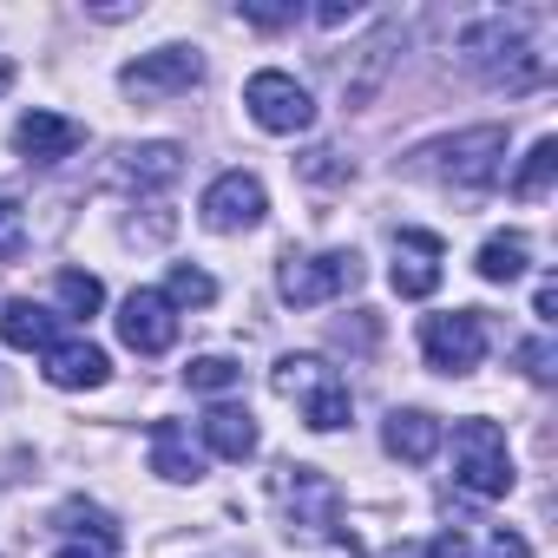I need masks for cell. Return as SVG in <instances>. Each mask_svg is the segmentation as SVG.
<instances>
[{"mask_svg":"<svg viewBox=\"0 0 558 558\" xmlns=\"http://www.w3.org/2000/svg\"><path fill=\"white\" fill-rule=\"evenodd\" d=\"M460 60L473 66V80L480 86H493V93H532L538 80H545V53L532 47V34H525V21H506V14H486V21H473L466 34H460Z\"/></svg>","mask_w":558,"mask_h":558,"instance_id":"obj_1","label":"cell"},{"mask_svg":"<svg viewBox=\"0 0 558 558\" xmlns=\"http://www.w3.org/2000/svg\"><path fill=\"white\" fill-rule=\"evenodd\" d=\"M414 171H427V178L473 197V191L499 184V171H506V125H466L453 138H434V145L414 151Z\"/></svg>","mask_w":558,"mask_h":558,"instance_id":"obj_2","label":"cell"},{"mask_svg":"<svg viewBox=\"0 0 558 558\" xmlns=\"http://www.w3.org/2000/svg\"><path fill=\"white\" fill-rule=\"evenodd\" d=\"M269 388L283 395V401H296V408H303V427H316V434H336V427H349V414H355L349 381H342L323 355H283V362L269 368Z\"/></svg>","mask_w":558,"mask_h":558,"instance_id":"obj_3","label":"cell"},{"mask_svg":"<svg viewBox=\"0 0 558 558\" xmlns=\"http://www.w3.org/2000/svg\"><path fill=\"white\" fill-rule=\"evenodd\" d=\"M453 480L473 493V499H506L512 493V447L493 421H460L453 427Z\"/></svg>","mask_w":558,"mask_h":558,"instance_id":"obj_4","label":"cell"},{"mask_svg":"<svg viewBox=\"0 0 558 558\" xmlns=\"http://www.w3.org/2000/svg\"><path fill=\"white\" fill-rule=\"evenodd\" d=\"M355 283H362V256L355 250H316V256H290L276 269V290H283L290 310H323Z\"/></svg>","mask_w":558,"mask_h":558,"instance_id":"obj_5","label":"cell"},{"mask_svg":"<svg viewBox=\"0 0 558 558\" xmlns=\"http://www.w3.org/2000/svg\"><path fill=\"white\" fill-rule=\"evenodd\" d=\"M243 106H250V119H256L263 132H276V138H296V132H310V125H316V99H310V86H303V80H290V73H276V66L250 73Z\"/></svg>","mask_w":558,"mask_h":558,"instance_id":"obj_6","label":"cell"},{"mask_svg":"<svg viewBox=\"0 0 558 558\" xmlns=\"http://www.w3.org/2000/svg\"><path fill=\"white\" fill-rule=\"evenodd\" d=\"M421 355H427L434 375H473L486 362V323H480V310L427 316L421 323Z\"/></svg>","mask_w":558,"mask_h":558,"instance_id":"obj_7","label":"cell"},{"mask_svg":"<svg viewBox=\"0 0 558 558\" xmlns=\"http://www.w3.org/2000/svg\"><path fill=\"white\" fill-rule=\"evenodd\" d=\"M204 80V53L197 47H158V53H138L125 73H119V93L151 106V99H171V93H191Z\"/></svg>","mask_w":558,"mask_h":558,"instance_id":"obj_8","label":"cell"},{"mask_svg":"<svg viewBox=\"0 0 558 558\" xmlns=\"http://www.w3.org/2000/svg\"><path fill=\"white\" fill-rule=\"evenodd\" d=\"M263 210H269V191H263V178H250V171H223V178H210V191H204V204H197L204 230H217V236L256 230Z\"/></svg>","mask_w":558,"mask_h":558,"instance_id":"obj_9","label":"cell"},{"mask_svg":"<svg viewBox=\"0 0 558 558\" xmlns=\"http://www.w3.org/2000/svg\"><path fill=\"white\" fill-rule=\"evenodd\" d=\"M283 499H290V532L303 538H329L342 519V493L323 466H283Z\"/></svg>","mask_w":558,"mask_h":558,"instance_id":"obj_10","label":"cell"},{"mask_svg":"<svg viewBox=\"0 0 558 558\" xmlns=\"http://www.w3.org/2000/svg\"><path fill=\"white\" fill-rule=\"evenodd\" d=\"M119 342H125L132 355H165V349L178 342L171 303H165L158 290H132V296L119 303Z\"/></svg>","mask_w":558,"mask_h":558,"instance_id":"obj_11","label":"cell"},{"mask_svg":"<svg viewBox=\"0 0 558 558\" xmlns=\"http://www.w3.org/2000/svg\"><path fill=\"white\" fill-rule=\"evenodd\" d=\"M395 290L408 303H421V296L440 290V236L434 230H401L395 236Z\"/></svg>","mask_w":558,"mask_h":558,"instance_id":"obj_12","label":"cell"},{"mask_svg":"<svg viewBox=\"0 0 558 558\" xmlns=\"http://www.w3.org/2000/svg\"><path fill=\"white\" fill-rule=\"evenodd\" d=\"M395 47H401V27H375V34L355 47V66H342V106H349V112L381 93V80H388V66H395Z\"/></svg>","mask_w":558,"mask_h":558,"instance_id":"obj_13","label":"cell"},{"mask_svg":"<svg viewBox=\"0 0 558 558\" xmlns=\"http://www.w3.org/2000/svg\"><path fill=\"white\" fill-rule=\"evenodd\" d=\"M86 145V132L73 125V119H60V112H21V125H14V151L27 158V165H60V158H73Z\"/></svg>","mask_w":558,"mask_h":558,"instance_id":"obj_14","label":"cell"},{"mask_svg":"<svg viewBox=\"0 0 558 558\" xmlns=\"http://www.w3.org/2000/svg\"><path fill=\"white\" fill-rule=\"evenodd\" d=\"M106 375H112V362H106V349L99 342H53L47 349V381L53 388H66V395H80V388H106Z\"/></svg>","mask_w":558,"mask_h":558,"instance_id":"obj_15","label":"cell"},{"mask_svg":"<svg viewBox=\"0 0 558 558\" xmlns=\"http://www.w3.org/2000/svg\"><path fill=\"white\" fill-rule=\"evenodd\" d=\"M440 421L427 414V408H395L388 414V427H381V447L395 453V460H408V466H427L434 453H440Z\"/></svg>","mask_w":558,"mask_h":558,"instance_id":"obj_16","label":"cell"},{"mask_svg":"<svg viewBox=\"0 0 558 558\" xmlns=\"http://www.w3.org/2000/svg\"><path fill=\"white\" fill-rule=\"evenodd\" d=\"M151 473H158V480H171V486L204 480V453L191 447V434H184L178 421H158V427H151Z\"/></svg>","mask_w":558,"mask_h":558,"instance_id":"obj_17","label":"cell"},{"mask_svg":"<svg viewBox=\"0 0 558 558\" xmlns=\"http://www.w3.org/2000/svg\"><path fill=\"white\" fill-rule=\"evenodd\" d=\"M204 447H210L217 460H250V453H256V421H250V408L217 401V408L204 414Z\"/></svg>","mask_w":558,"mask_h":558,"instance_id":"obj_18","label":"cell"},{"mask_svg":"<svg viewBox=\"0 0 558 558\" xmlns=\"http://www.w3.org/2000/svg\"><path fill=\"white\" fill-rule=\"evenodd\" d=\"M178 171H184V151L178 145H132L125 165H119V178L132 191H165V184H178Z\"/></svg>","mask_w":558,"mask_h":558,"instance_id":"obj_19","label":"cell"},{"mask_svg":"<svg viewBox=\"0 0 558 558\" xmlns=\"http://www.w3.org/2000/svg\"><path fill=\"white\" fill-rule=\"evenodd\" d=\"M0 342H8V349H27V355H34V349L47 355V349H53L60 336H53V316H47L40 303H27V296H14L8 310H0Z\"/></svg>","mask_w":558,"mask_h":558,"instance_id":"obj_20","label":"cell"},{"mask_svg":"<svg viewBox=\"0 0 558 558\" xmlns=\"http://www.w3.org/2000/svg\"><path fill=\"white\" fill-rule=\"evenodd\" d=\"M525 256H532V250H525V236H486L473 269L486 276V283H519V276H525Z\"/></svg>","mask_w":558,"mask_h":558,"instance_id":"obj_21","label":"cell"},{"mask_svg":"<svg viewBox=\"0 0 558 558\" xmlns=\"http://www.w3.org/2000/svg\"><path fill=\"white\" fill-rule=\"evenodd\" d=\"M551 171H558V138H538V145L525 151V165L512 171V197H525V204L545 197V191H551Z\"/></svg>","mask_w":558,"mask_h":558,"instance_id":"obj_22","label":"cell"},{"mask_svg":"<svg viewBox=\"0 0 558 558\" xmlns=\"http://www.w3.org/2000/svg\"><path fill=\"white\" fill-rule=\"evenodd\" d=\"M60 303H66V316H99L106 310V283H99V276L93 269H60Z\"/></svg>","mask_w":558,"mask_h":558,"instance_id":"obj_23","label":"cell"},{"mask_svg":"<svg viewBox=\"0 0 558 558\" xmlns=\"http://www.w3.org/2000/svg\"><path fill=\"white\" fill-rule=\"evenodd\" d=\"M158 296H165L171 310H204V303H217V283H210V276H204V269H191V263H178V269H171V283H165Z\"/></svg>","mask_w":558,"mask_h":558,"instance_id":"obj_24","label":"cell"},{"mask_svg":"<svg viewBox=\"0 0 558 558\" xmlns=\"http://www.w3.org/2000/svg\"><path fill=\"white\" fill-rule=\"evenodd\" d=\"M184 381H191L197 395H230V388L243 381V368H236L230 355H191V368H184Z\"/></svg>","mask_w":558,"mask_h":558,"instance_id":"obj_25","label":"cell"},{"mask_svg":"<svg viewBox=\"0 0 558 558\" xmlns=\"http://www.w3.org/2000/svg\"><path fill=\"white\" fill-rule=\"evenodd\" d=\"M60 519H66V525H80V532H86V538H93L99 551H119V519H112L106 506H86V499H73V506H66Z\"/></svg>","mask_w":558,"mask_h":558,"instance_id":"obj_26","label":"cell"},{"mask_svg":"<svg viewBox=\"0 0 558 558\" xmlns=\"http://www.w3.org/2000/svg\"><path fill=\"white\" fill-rule=\"evenodd\" d=\"M296 171H303L310 184H349V178H355V165H349L342 151H329V145H316V151H310Z\"/></svg>","mask_w":558,"mask_h":558,"instance_id":"obj_27","label":"cell"},{"mask_svg":"<svg viewBox=\"0 0 558 558\" xmlns=\"http://www.w3.org/2000/svg\"><path fill=\"white\" fill-rule=\"evenodd\" d=\"M303 8H296V0H243V21L250 27H263V34H276V27H290Z\"/></svg>","mask_w":558,"mask_h":558,"instance_id":"obj_28","label":"cell"},{"mask_svg":"<svg viewBox=\"0 0 558 558\" xmlns=\"http://www.w3.org/2000/svg\"><path fill=\"white\" fill-rule=\"evenodd\" d=\"M21 250H27V210L0 197V263H14Z\"/></svg>","mask_w":558,"mask_h":558,"instance_id":"obj_29","label":"cell"},{"mask_svg":"<svg viewBox=\"0 0 558 558\" xmlns=\"http://www.w3.org/2000/svg\"><path fill=\"white\" fill-rule=\"evenodd\" d=\"M486 558H532V538H525V532H506V525H499V532L486 538Z\"/></svg>","mask_w":558,"mask_h":558,"instance_id":"obj_30","label":"cell"},{"mask_svg":"<svg viewBox=\"0 0 558 558\" xmlns=\"http://www.w3.org/2000/svg\"><path fill=\"white\" fill-rule=\"evenodd\" d=\"M427 558H473V545H466V532H460V525H447V532L427 545Z\"/></svg>","mask_w":558,"mask_h":558,"instance_id":"obj_31","label":"cell"},{"mask_svg":"<svg viewBox=\"0 0 558 558\" xmlns=\"http://www.w3.org/2000/svg\"><path fill=\"white\" fill-rule=\"evenodd\" d=\"M355 14H362V0H323V8H316V21H323V27H349Z\"/></svg>","mask_w":558,"mask_h":558,"instance_id":"obj_32","label":"cell"},{"mask_svg":"<svg viewBox=\"0 0 558 558\" xmlns=\"http://www.w3.org/2000/svg\"><path fill=\"white\" fill-rule=\"evenodd\" d=\"M519 362H525V375H532V381H551V349H545V342H525V349H519Z\"/></svg>","mask_w":558,"mask_h":558,"instance_id":"obj_33","label":"cell"},{"mask_svg":"<svg viewBox=\"0 0 558 558\" xmlns=\"http://www.w3.org/2000/svg\"><path fill=\"white\" fill-rule=\"evenodd\" d=\"M551 310H558V290H551V283H538V323H551Z\"/></svg>","mask_w":558,"mask_h":558,"instance_id":"obj_34","label":"cell"},{"mask_svg":"<svg viewBox=\"0 0 558 558\" xmlns=\"http://www.w3.org/2000/svg\"><path fill=\"white\" fill-rule=\"evenodd\" d=\"M53 558H106V551H99V545H93V551H86V545H60Z\"/></svg>","mask_w":558,"mask_h":558,"instance_id":"obj_35","label":"cell"},{"mask_svg":"<svg viewBox=\"0 0 558 558\" xmlns=\"http://www.w3.org/2000/svg\"><path fill=\"white\" fill-rule=\"evenodd\" d=\"M8 80H14V66H0V93H8Z\"/></svg>","mask_w":558,"mask_h":558,"instance_id":"obj_36","label":"cell"}]
</instances>
